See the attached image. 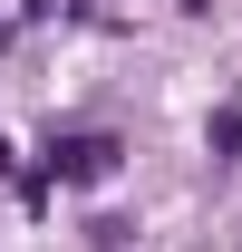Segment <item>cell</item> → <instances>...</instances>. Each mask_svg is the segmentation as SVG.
<instances>
[{"instance_id": "1", "label": "cell", "mask_w": 242, "mask_h": 252, "mask_svg": "<svg viewBox=\"0 0 242 252\" xmlns=\"http://www.w3.org/2000/svg\"><path fill=\"white\" fill-rule=\"evenodd\" d=\"M117 136H59V146H49V185H107V175H117Z\"/></svg>"}, {"instance_id": "2", "label": "cell", "mask_w": 242, "mask_h": 252, "mask_svg": "<svg viewBox=\"0 0 242 252\" xmlns=\"http://www.w3.org/2000/svg\"><path fill=\"white\" fill-rule=\"evenodd\" d=\"M213 165H242V97H223V117H213Z\"/></svg>"}]
</instances>
